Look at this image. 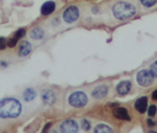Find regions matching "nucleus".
<instances>
[{"mask_svg": "<svg viewBox=\"0 0 157 133\" xmlns=\"http://www.w3.org/2000/svg\"><path fill=\"white\" fill-rule=\"evenodd\" d=\"M137 83L140 86L148 87L154 81V75L149 70H143L137 74Z\"/></svg>", "mask_w": 157, "mask_h": 133, "instance_id": "obj_4", "label": "nucleus"}, {"mask_svg": "<svg viewBox=\"0 0 157 133\" xmlns=\"http://www.w3.org/2000/svg\"><path fill=\"white\" fill-rule=\"evenodd\" d=\"M140 2L145 8H151L157 3V0H140Z\"/></svg>", "mask_w": 157, "mask_h": 133, "instance_id": "obj_17", "label": "nucleus"}, {"mask_svg": "<svg viewBox=\"0 0 157 133\" xmlns=\"http://www.w3.org/2000/svg\"><path fill=\"white\" fill-rule=\"evenodd\" d=\"M113 114H114V117H116L117 119L126 120V121L131 120V118H129V116H128V112H127V109L122 108V107L115 108L114 110H113Z\"/></svg>", "mask_w": 157, "mask_h": 133, "instance_id": "obj_10", "label": "nucleus"}, {"mask_svg": "<svg viewBox=\"0 0 157 133\" xmlns=\"http://www.w3.org/2000/svg\"><path fill=\"white\" fill-rule=\"evenodd\" d=\"M42 100L45 105H53L56 100V95L53 90L47 89L42 92Z\"/></svg>", "mask_w": 157, "mask_h": 133, "instance_id": "obj_9", "label": "nucleus"}, {"mask_svg": "<svg viewBox=\"0 0 157 133\" xmlns=\"http://www.w3.org/2000/svg\"><path fill=\"white\" fill-rule=\"evenodd\" d=\"M60 130H61L62 132H67V133L78 132V124L74 120H65L61 124V127H60Z\"/></svg>", "mask_w": 157, "mask_h": 133, "instance_id": "obj_6", "label": "nucleus"}, {"mask_svg": "<svg viewBox=\"0 0 157 133\" xmlns=\"http://www.w3.org/2000/svg\"><path fill=\"white\" fill-rule=\"evenodd\" d=\"M112 12L113 16L117 20H125L134 17L136 10L132 3L126 2V1H118L113 6Z\"/></svg>", "mask_w": 157, "mask_h": 133, "instance_id": "obj_2", "label": "nucleus"}, {"mask_svg": "<svg viewBox=\"0 0 157 133\" xmlns=\"http://www.w3.org/2000/svg\"><path fill=\"white\" fill-rule=\"evenodd\" d=\"M56 9V3L54 1H47L45 3H43V6L41 7V13L43 16H48V14L52 13Z\"/></svg>", "mask_w": 157, "mask_h": 133, "instance_id": "obj_12", "label": "nucleus"}, {"mask_svg": "<svg viewBox=\"0 0 157 133\" xmlns=\"http://www.w3.org/2000/svg\"><path fill=\"white\" fill-rule=\"evenodd\" d=\"M147 124H148V127H155L156 123H155V121H153V120L149 118V119L147 120Z\"/></svg>", "mask_w": 157, "mask_h": 133, "instance_id": "obj_24", "label": "nucleus"}, {"mask_svg": "<svg viewBox=\"0 0 157 133\" xmlns=\"http://www.w3.org/2000/svg\"><path fill=\"white\" fill-rule=\"evenodd\" d=\"M81 127L83 128V130H85V131L90 130V122L87 121L86 119H83L81 121Z\"/></svg>", "mask_w": 157, "mask_h": 133, "instance_id": "obj_20", "label": "nucleus"}, {"mask_svg": "<svg viewBox=\"0 0 157 133\" xmlns=\"http://www.w3.org/2000/svg\"><path fill=\"white\" fill-rule=\"evenodd\" d=\"M149 70L153 73L155 78H157V61H155L154 63L151 64V67H149Z\"/></svg>", "mask_w": 157, "mask_h": 133, "instance_id": "obj_18", "label": "nucleus"}, {"mask_svg": "<svg viewBox=\"0 0 157 133\" xmlns=\"http://www.w3.org/2000/svg\"><path fill=\"white\" fill-rule=\"evenodd\" d=\"M107 94H109V88H107V86H105V85H100V86L95 87L92 92L93 98L98 100L105 98L107 96Z\"/></svg>", "mask_w": 157, "mask_h": 133, "instance_id": "obj_7", "label": "nucleus"}, {"mask_svg": "<svg viewBox=\"0 0 157 133\" xmlns=\"http://www.w3.org/2000/svg\"><path fill=\"white\" fill-rule=\"evenodd\" d=\"M30 36H31V39H33V40H41V39H43V36H44V31L41 28H34L33 30L30 32Z\"/></svg>", "mask_w": 157, "mask_h": 133, "instance_id": "obj_15", "label": "nucleus"}, {"mask_svg": "<svg viewBox=\"0 0 157 133\" xmlns=\"http://www.w3.org/2000/svg\"><path fill=\"white\" fill-rule=\"evenodd\" d=\"M94 132H96V133H105V132H113V130L106 124H98V125H96L95 129H94Z\"/></svg>", "mask_w": 157, "mask_h": 133, "instance_id": "obj_16", "label": "nucleus"}, {"mask_svg": "<svg viewBox=\"0 0 157 133\" xmlns=\"http://www.w3.org/2000/svg\"><path fill=\"white\" fill-rule=\"evenodd\" d=\"M67 101H69L70 106H72L74 108H83L89 102V98H87L85 92H74L69 96Z\"/></svg>", "mask_w": 157, "mask_h": 133, "instance_id": "obj_3", "label": "nucleus"}, {"mask_svg": "<svg viewBox=\"0 0 157 133\" xmlns=\"http://www.w3.org/2000/svg\"><path fill=\"white\" fill-rule=\"evenodd\" d=\"M25 29H20V30L18 31L17 33H16V35H14V36H17L18 39L20 40L23 35H25Z\"/></svg>", "mask_w": 157, "mask_h": 133, "instance_id": "obj_23", "label": "nucleus"}, {"mask_svg": "<svg viewBox=\"0 0 157 133\" xmlns=\"http://www.w3.org/2000/svg\"><path fill=\"white\" fill-rule=\"evenodd\" d=\"M151 98H153L154 100H157V89L155 90L154 92H153V95H151Z\"/></svg>", "mask_w": 157, "mask_h": 133, "instance_id": "obj_25", "label": "nucleus"}, {"mask_svg": "<svg viewBox=\"0 0 157 133\" xmlns=\"http://www.w3.org/2000/svg\"><path fill=\"white\" fill-rule=\"evenodd\" d=\"M7 40L5 38H0V50H3V49H6L7 46Z\"/></svg>", "mask_w": 157, "mask_h": 133, "instance_id": "obj_22", "label": "nucleus"}, {"mask_svg": "<svg viewBox=\"0 0 157 133\" xmlns=\"http://www.w3.org/2000/svg\"><path fill=\"white\" fill-rule=\"evenodd\" d=\"M109 106H111V107H116V106H117V103H111Z\"/></svg>", "mask_w": 157, "mask_h": 133, "instance_id": "obj_27", "label": "nucleus"}, {"mask_svg": "<svg viewBox=\"0 0 157 133\" xmlns=\"http://www.w3.org/2000/svg\"><path fill=\"white\" fill-rule=\"evenodd\" d=\"M23 100L25 101H27V102H30V101H32V100L36 99V89L33 88H27L23 92Z\"/></svg>", "mask_w": 157, "mask_h": 133, "instance_id": "obj_14", "label": "nucleus"}, {"mask_svg": "<svg viewBox=\"0 0 157 133\" xmlns=\"http://www.w3.org/2000/svg\"><path fill=\"white\" fill-rule=\"evenodd\" d=\"M148 116L151 117V118H153V117H155V114H156L157 112V108H156V106L155 105H151L149 106V108H148Z\"/></svg>", "mask_w": 157, "mask_h": 133, "instance_id": "obj_19", "label": "nucleus"}, {"mask_svg": "<svg viewBox=\"0 0 157 133\" xmlns=\"http://www.w3.org/2000/svg\"><path fill=\"white\" fill-rule=\"evenodd\" d=\"M22 107L19 100L14 98H7L0 101V118L1 119H13L21 113Z\"/></svg>", "mask_w": 157, "mask_h": 133, "instance_id": "obj_1", "label": "nucleus"}, {"mask_svg": "<svg viewBox=\"0 0 157 133\" xmlns=\"http://www.w3.org/2000/svg\"><path fill=\"white\" fill-rule=\"evenodd\" d=\"M18 41H19V39H18L17 36H14V38H12V39L8 42V46H9V47H13L14 45L17 44V42H18Z\"/></svg>", "mask_w": 157, "mask_h": 133, "instance_id": "obj_21", "label": "nucleus"}, {"mask_svg": "<svg viewBox=\"0 0 157 133\" xmlns=\"http://www.w3.org/2000/svg\"><path fill=\"white\" fill-rule=\"evenodd\" d=\"M135 109L140 113H144L147 110V97L138 98L135 102Z\"/></svg>", "mask_w": 157, "mask_h": 133, "instance_id": "obj_11", "label": "nucleus"}, {"mask_svg": "<svg viewBox=\"0 0 157 133\" xmlns=\"http://www.w3.org/2000/svg\"><path fill=\"white\" fill-rule=\"evenodd\" d=\"M80 18V10L78 7L70 6L63 12V20L67 23H74Z\"/></svg>", "mask_w": 157, "mask_h": 133, "instance_id": "obj_5", "label": "nucleus"}, {"mask_svg": "<svg viewBox=\"0 0 157 133\" xmlns=\"http://www.w3.org/2000/svg\"><path fill=\"white\" fill-rule=\"evenodd\" d=\"M131 88H132V83L129 81H121L116 86V92H117V94L120 96H125V95H127L129 92Z\"/></svg>", "mask_w": 157, "mask_h": 133, "instance_id": "obj_8", "label": "nucleus"}, {"mask_svg": "<svg viewBox=\"0 0 157 133\" xmlns=\"http://www.w3.org/2000/svg\"><path fill=\"white\" fill-rule=\"evenodd\" d=\"M32 50V46L29 42H22L19 46V55L21 57H25V56L29 55V53Z\"/></svg>", "mask_w": 157, "mask_h": 133, "instance_id": "obj_13", "label": "nucleus"}, {"mask_svg": "<svg viewBox=\"0 0 157 133\" xmlns=\"http://www.w3.org/2000/svg\"><path fill=\"white\" fill-rule=\"evenodd\" d=\"M50 127H51V123H48V124L45 125V128H44V129H43V131H47V130H48V129H49V128H50Z\"/></svg>", "mask_w": 157, "mask_h": 133, "instance_id": "obj_26", "label": "nucleus"}]
</instances>
